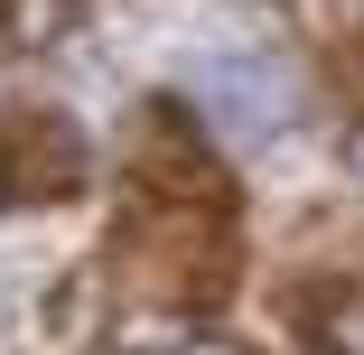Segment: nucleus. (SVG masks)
<instances>
[{"label":"nucleus","mask_w":364,"mask_h":355,"mask_svg":"<svg viewBox=\"0 0 364 355\" xmlns=\"http://www.w3.org/2000/svg\"><path fill=\"white\" fill-rule=\"evenodd\" d=\"M187 103L225 131V140H252V150H271V140H289L309 122V65L289 56L280 38H215L187 56Z\"/></svg>","instance_id":"nucleus-1"},{"label":"nucleus","mask_w":364,"mask_h":355,"mask_svg":"<svg viewBox=\"0 0 364 355\" xmlns=\"http://www.w3.org/2000/svg\"><path fill=\"white\" fill-rule=\"evenodd\" d=\"M75 28V0H10V47H56Z\"/></svg>","instance_id":"nucleus-3"},{"label":"nucleus","mask_w":364,"mask_h":355,"mask_svg":"<svg viewBox=\"0 0 364 355\" xmlns=\"http://www.w3.org/2000/svg\"><path fill=\"white\" fill-rule=\"evenodd\" d=\"M75 178H85V150H75V131L56 112L10 122V196H65Z\"/></svg>","instance_id":"nucleus-2"},{"label":"nucleus","mask_w":364,"mask_h":355,"mask_svg":"<svg viewBox=\"0 0 364 355\" xmlns=\"http://www.w3.org/2000/svg\"><path fill=\"white\" fill-rule=\"evenodd\" d=\"M150 355H243V346H225V337H187V346H150Z\"/></svg>","instance_id":"nucleus-5"},{"label":"nucleus","mask_w":364,"mask_h":355,"mask_svg":"<svg viewBox=\"0 0 364 355\" xmlns=\"http://www.w3.org/2000/svg\"><path fill=\"white\" fill-rule=\"evenodd\" d=\"M327 346H336V355H364V300H346V309L327 318Z\"/></svg>","instance_id":"nucleus-4"},{"label":"nucleus","mask_w":364,"mask_h":355,"mask_svg":"<svg viewBox=\"0 0 364 355\" xmlns=\"http://www.w3.org/2000/svg\"><path fill=\"white\" fill-rule=\"evenodd\" d=\"M346 169H355V178H364V122H355V131H346Z\"/></svg>","instance_id":"nucleus-6"}]
</instances>
